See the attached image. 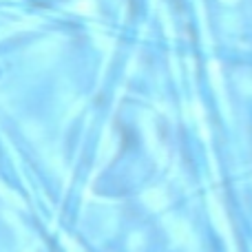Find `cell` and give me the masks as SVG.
<instances>
[{"instance_id": "1", "label": "cell", "mask_w": 252, "mask_h": 252, "mask_svg": "<svg viewBox=\"0 0 252 252\" xmlns=\"http://www.w3.org/2000/svg\"><path fill=\"white\" fill-rule=\"evenodd\" d=\"M75 9H80V11H89V9H91V4H89V2H78V4H75Z\"/></svg>"}]
</instances>
